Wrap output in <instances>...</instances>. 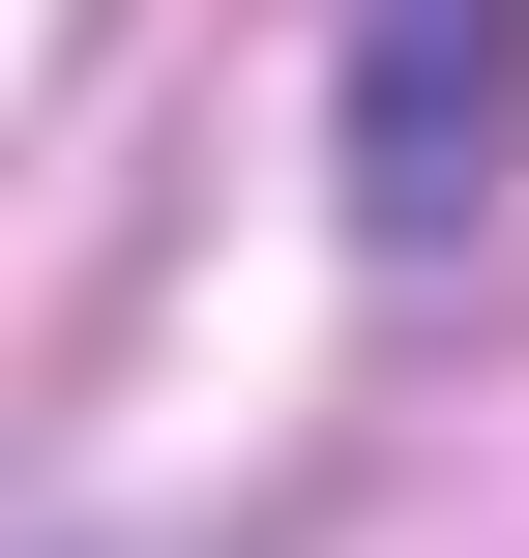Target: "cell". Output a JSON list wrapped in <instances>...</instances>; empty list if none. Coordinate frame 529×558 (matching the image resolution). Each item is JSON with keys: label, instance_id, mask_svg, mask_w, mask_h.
I'll use <instances>...</instances> for the list:
<instances>
[{"label": "cell", "instance_id": "1", "mask_svg": "<svg viewBox=\"0 0 529 558\" xmlns=\"http://www.w3.org/2000/svg\"><path fill=\"white\" fill-rule=\"evenodd\" d=\"M529 147V0H353V235L383 265H471Z\"/></svg>", "mask_w": 529, "mask_h": 558}]
</instances>
